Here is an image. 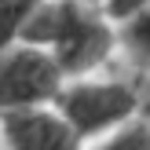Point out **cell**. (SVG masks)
Instances as JSON below:
<instances>
[{
	"mask_svg": "<svg viewBox=\"0 0 150 150\" xmlns=\"http://www.w3.org/2000/svg\"><path fill=\"white\" fill-rule=\"evenodd\" d=\"M18 44L48 51L62 81L92 77L117 51L114 22L95 4H77V0H40Z\"/></svg>",
	"mask_w": 150,
	"mask_h": 150,
	"instance_id": "cell-1",
	"label": "cell"
},
{
	"mask_svg": "<svg viewBox=\"0 0 150 150\" xmlns=\"http://www.w3.org/2000/svg\"><path fill=\"white\" fill-rule=\"evenodd\" d=\"M0 150H84V143L51 106H33L0 114Z\"/></svg>",
	"mask_w": 150,
	"mask_h": 150,
	"instance_id": "cell-4",
	"label": "cell"
},
{
	"mask_svg": "<svg viewBox=\"0 0 150 150\" xmlns=\"http://www.w3.org/2000/svg\"><path fill=\"white\" fill-rule=\"evenodd\" d=\"M77 4H95V7H99V4H103V0H77Z\"/></svg>",
	"mask_w": 150,
	"mask_h": 150,
	"instance_id": "cell-8",
	"label": "cell"
},
{
	"mask_svg": "<svg viewBox=\"0 0 150 150\" xmlns=\"http://www.w3.org/2000/svg\"><path fill=\"white\" fill-rule=\"evenodd\" d=\"M84 150H150V121L146 117H132L128 125L106 132L103 139L88 143Z\"/></svg>",
	"mask_w": 150,
	"mask_h": 150,
	"instance_id": "cell-6",
	"label": "cell"
},
{
	"mask_svg": "<svg viewBox=\"0 0 150 150\" xmlns=\"http://www.w3.org/2000/svg\"><path fill=\"white\" fill-rule=\"evenodd\" d=\"M51 110L88 146L95 139H103L106 132L128 125L132 117H139L143 95H139L136 84L117 81V77H110V81H103V77H77V81H66L59 88Z\"/></svg>",
	"mask_w": 150,
	"mask_h": 150,
	"instance_id": "cell-2",
	"label": "cell"
},
{
	"mask_svg": "<svg viewBox=\"0 0 150 150\" xmlns=\"http://www.w3.org/2000/svg\"><path fill=\"white\" fill-rule=\"evenodd\" d=\"M114 37H117V51H125V59L139 73H150V7L136 11L125 22H117Z\"/></svg>",
	"mask_w": 150,
	"mask_h": 150,
	"instance_id": "cell-5",
	"label": "cell"
},
{
	"mask_svg": "<svg viewBox=\"0 0 150 150\" xmlns=\"http://www.w3.org/2000/svg\"><path fill=\"white\" fill-rule=\"evenodd\" d=\"M62 84L66 81L59 73V66L40 48L15 44L0 55V114L51 106Z\"/></svg>",
	"mask_w": 150,
	"mask_h": 150,
	"instance_id": "cell-3",
	"label": "cell"
},
{
	"mask_svg": "<svg viewBox=\"0 0 150 150\" xmlns=\"http://www.w3.org/2000/svg\"><path fill=\"white\" fill-rule=\"evenodd\" d=\"M143 7H150V0H103L99 4V11L106 15L110 22H125V18H132L136 11H143Z\"/></svg>",
	"mask_w": 150,
	"mask_h": 150,
	"instance_id": "cell-7",
	"label": "cell"
}]
</instances>
